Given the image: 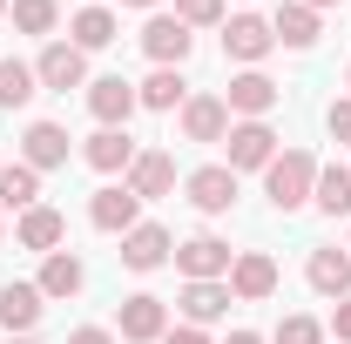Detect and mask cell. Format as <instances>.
Masks as SVG:
<instances>
[{"label": "cell", "instance_id": "obj_1", "mask_svg": "<svg viewBox=\"0 0 351 344\" xmlns=\"http://www.w3.org/2000/svg\"><path fill=\"white\" fill-rule=\"evenodd\" d=\"M311 189H317V156L311 149H277V162L263 169V196H270V210H304Z\"/></svg>", "mask_w": 351, "mask_h": 344}, {"label": "cell", "instance_id": "obj_2", "mask_svg": "<svg viewBox=\"0 0 351 344\" xmlns=\"http://www.w3.org/2000/svg\"><path fill=\"white\" fill-rule=\"evenodd\" d=\"M230 263H237V250H230L223 236H210V230H196V236L176 243V270H182L189 284H217V277H230Z\"/></svg>", "mask_w": 351, "mask_h": 344}, {"label": "cell", "instance_id": "obj_3", "mask_svg": "<svg viewBox=\"0 0 351 344\" xmlns=\"http://www.w3.org/2000/svg\"><path fill=\"white\" fill-rule=\"evenodd\" d=\"M115 331H122V344H162L169 338V304L135 291V297L115 304Z\"/></svg>", "mask_w": 351, "mask_h": 344}, {"label": "cell", "instance_id": "obj_4", "mask_svg": "<svg viewBox=\"0 0 351 344\" xmlns=\"http://www.w3.org/2000/svg\"><path fill=\"white\" fill-rule=\"evenodd\" d=\"M277 101H284V88L270 82L263 68H243V75H230V88H223V108H230V115H243V122H263Z\"/></svg>", "mask_w": 351, "mask_h": 344}, {"label": "cell", "instance_id": "obj_5", "mask_svg": "<svg viewBox=\"0 0 351 344\" xmlns=\"http://www.w3.org/2000/svg\"><path fill=\"white\" fill-rule=\"evenodd\" d=\"M88 223H95V230H108V236H129L135 223H142V196H135L129 182H108V189H95V196H88Z\"/></svg>", "mask_w": 351, "mask_h": 344}, {"label": "cell", "instance_id": "obj_6", "mask_svg": "<svg viewBox=\"0 0 351 344\" xmlns=\"http://www.w3.org/2000/svg\"><path fill=\"white\" fill-rule=\"evenodd\" d=\"M142 54H149L156 68H182V61L196 54V34H189L176 14H149V27H142Z\"/></svg>", "mask_w": 351, "mask_h": 344}, {"label": "cell", "instance_id": "obj_7", "mask_svg": "<svg viewBox=\"0 0 351 344\" xmlns=\"http://www.w3.org/2000/svg\"><path fill=\"white\" fill-rule=\"evenodd\" d=\"M223 142H230V169H237V175L277 162V129H270V122H230Z\"/></svg>", "mask_w": 351, "mask_h": 344}, {"label": "cell", "instance_id": "obj_8", "mask_svg": "<svg viewBox=\"0 0 351 344\" xmlns=\"http://www.w3.org/2000/svg\"><path fill=\"white\" fill-rule=\"evenodd\" d=\"M34 75H41V88H54V95H68V88H88V54L75 41H47L41 61H34Z\"/></svg>", "mask_w": 351, "mask_h": 344}, {"label": "cell", "instance_id": "obj_9", "mask_svg": "<svg viewBox=\"0 0 351 344\" xmlns=\"http://www.w3.org/2000/svg\"><path fill=\"white\" fill-rule=\"evenodd\" d=\"M135 108H142V101H135V82H122V75H101V82H88V115H95L101 129H129Z\"/></svg>", "mask_w": 351, "mask_h": 344}, {"label": "cell", "instance_id": "obj_10", "mask_svg": "<svg viewBox=\"0 0 351 344\" xmlns=\"http://www.w3.org/2000/svg\"><path fill=\"white\" fill-rule=\"evenodd\" d=\"M277 47V34H270V21H257V14H230L223 21V54L230 61H243V68H257L263 54Z\"/></svg>", "mask_w": 351, "mask_h": 344}, {"label": "cell", "instance_id": "obj_11", "mask_svg": "<svg viewBox=\"0 0 351 344\" xmlns=\"http://www.w3.org/2000/svg\"><path fill=\"white\" fill-rule=\"evenodd\" d=\"M277 291V263L263 257V250H237V263H230V297L237 304H263Z\"/></svg>", "mask_w": 351, "mask_h": 344}, {"label": "cell", "instance_id": "obj_12", "mask_svg": "<svg viewBox=\"0 0 351 344\" xmlns=\"http://www.w3.org/2000/svg\"><path fill=\"white\" fill-rule=\"evenodd\" d=\"M135 156H142V149L129 142V129H95V135L82 142V162H88L95 175H122Z\"/></svg>", "mask_w": 351, "mask_h": 344}, {"label": "cell", "instance_id": "obj_13", "mask_svg": "<svg viewBox=\"0 0 351 344\" xmlns=\"http://www.w3.org/2000/svg\"><path fill=\"white\" fill-rule=\"evenodd\" d=\"M169 257H176V236L162 223H135L129 236H122V263H129V270H162Z\"/></svg>", "mask_w": 351, "mask_h": 344}, {"label": "cell", "instance_id": "obj_14", "mask_svg": "<svg viewBox=\"0 0 351 344\" xmlns=\"http://www.w3.org/2000/svg\"><path fill=\"white\" fill-rule=\"evenodd\" d=\"M182 189H189V203H196L203 216H223L230 203H237V169H230V162H210V169L189 175Z\"/></svg>", "mask_w": 351, "mask_h": 344}, {"label": "cell", "instance_id": "obj_15", "mask_svg": "<svg viewBox=\"0 0 351 344\" xmlns=\"http://www.w3.org/2000/svg\"><path fill=\"white\" fill-rule=\"evenodd\" d=\"M41 310H47V297L34 284H0V331H7V338H27V331L41 324Z\"/></svg>", "mask_w": 351, "mask_h": 344}, {"label": "cell", "instance_id": "obj_16", "mask_svg": "<svg viewBox=\"0 0 351 344\" xmlns=\"http://www.w3.org/2000/svg\"><path fill=\"white\" fill-rule=\"evenodd\" d=\"M21 162L41 175V169H61L68 162V129L61 122H27V135H21Z\"/></svg>", "mask_w": 351, "mask_h": 344}, {"label": "cell", "instance_id": "obj_17", "mask_svg": "<svg viewBox=\"0 0 351 344\" xmlns=\"http://www.w3.org/2000/svg\"><path fill=\"white\" fill-rule=\"evenodd\" d=\"M182 135H189V142H223V135H230L223 95H189V101H182Z\"/></svg>", "mask_w": 351, "mask_h": 344}, {"label": "cell", "instance_id": "obj_18", "mask_svg": "<svg viewBox=\"0 0 351 344\" xmlns=\"http://www.w3.org/2000/svg\"><path fill=\"white\" fill-rule=\"evenodd\" d=\"M176 304H182V324L203 331V324H217L237 297H230V277H217V284H182V297H176Z\"/></svg>", "mask_w": 351, "mask_h": 344}, {"label": "cell", "instance_id": "obj_19", "mask_svg": "<svg viewBox=\"0 0 351 344\" xmlns=\"http://www.w3.org/2000/svg\"><path fill=\"white\" fill-rule=\"evenodd\" d=\"M82 284H88V270H82V257H75V250H54V257H41V277H34V291H41L47 304L75 297Z\"/></svg>", "mask_w": 351, "mask_h": 344}, {"label": "cell", "instance_id": "obj_20", "mask_svg": "<svg viewBox=\"0 0 351 344\" xmlns=\"http://www.w3.org/2000/svg\"><path fill=\"white\" fill-rule=\"evenodd\" d=\"M14 236H21V250H41V257H54V250H61V236H68V216L47 210V203H34V210L21 216V230H14Z\"/></svg>", "mask_w": 351, "mask_h": 344}, {"label": "cell", "instance_id": "obj_21", "mask_svg": "<svg viewBox=\"0 0 351 344\" xmlns=\"http://www.w3.org/2000/svg\"><path fill=\"white\" fill-rule=\"evenodd\" d=\"M129 189L142 196V203H156V196H169V189H176V162L162 156V149H142V156L129 162Z\"/></svg>", "mask_w": 351, "mask_h": 344}, {"label": "cell", "instance_id": "obj_22", "mask_svg": "<svg viewBox=\"0 0 351 344\" xmlns=\"http://www.w3.org/2000/svg\"><path fill=\"white\" fill-rule=\"evenodd\" d=\"M304 277L317 297H351V250H311Z\"/></svg>", "mask_w": 351, "mask_h": 344}, {"label": "cell", "instance_id": "obj_23", "mask_svg": "<svg viewBox=\"0 0 351 344\" xmlns=\"http://www.w3.org/2000/svg\"><path fill=\"white\" fill-rule=\"evenodd\" d=\"M115 34H122V21H115V14H108L101 0H88L82 14L68 21V41L82 47V54H95V47H108V41H115Z\"/></svg>", "mask_w": 351, "mask_h": 344}, {"label": "cell", "instance_id": "obj_24", "mask_svg": "<svg viewBox=\"0 0 351 344\" xmlns=\"http://www.w3.org/2000/svg\"><path fill=\"white\" fill-rule=\"evenodd\" d=\"M135 101H142V108H156V115L182 108V101H189V82H182V68H156L149 82L135 88Z\"/></svg>", "mask_w": 351, "mask_h": 344}, {"label": "cell", "instance_id": "obj_25", "mask_svg": "<svg viewBox=\"0 0 351 344\" xmlns=\"http://www.w3.org/2000/svg\"><path fill=\"white\" fill-rule=\"evenodd\" d=\"M41 203V175L27 169V162H0V210H34Z\"/></svg>", "mask_w": 351, "mask_h": 344}, {"label": "cell", "instance_id": "obj_26", "mask_svg": "<svg viewBox=\"0 0 351 344\" xmlns=\"http://www.w3.org/2000/svg\"><path fill=\"white\" fill-rule=\"evenodd\" d=\"M270 34H277V47H311L317 41V14H311L304 0H284L277 21H270Z\"/></svg>", "mask_w": 351, "mask_h": 344}, {"label": "cell", "instance_id": "obj_27", "mask_svg": "<svg viewBox=\"0 0 351 344\" xmlns=\"http://www.w3.org/2000/svg\"><path fill=\"white\" fill-rule=\"evenodd\" d=\"M41 95V75L27 68V61H14V54H0V108H27Z\"/></svg>", "mask_w": 351, "mask_h": 344}, {"label": "cell", "instance_id": "obj_28", "mask_svg": "<svg viewBox=\"0 0 351 344\" xmlns=\"http://www.w3.org/2000/svg\"><path fill=\"white\" fill-rule=\"evenodd\" d=\"M311 203H317L324 216H351V169H338V162H331V169H317Z\"/></svg>", "mask_w": 351, "mask_h": 344}, {"label": "cell", "instance_id": "obj_29", "mask_svg": "<svg viewBox=\"0 0 351 344\" xmlns=\"http://www.w3.org/2000/svg\"><path fill=\"white\" fill-rule=\"evenodd\" d=\"M7 14H14L21 34H54V27H61V7H54V0H14Z\"/></svg>", "mask_w": 351, "mask_h": 344}, {"label": "cell", "instance_id": "obj_30", "mask_svg": "<svg viewBox=\"0 0 351 344\" xmlns=\"http://www.w3.org/2000/svg\"><path fill=\"white\" fill-rule=\"evenodd\" d=\"M176 21L196 34V27H223V0H176Z\"/></svg>", "mask_w": 351, "mask_h": 344}, {"label": "cell", "instance_id": "obj_31", "mask_svg": "<svg viewBox=\"0 0 351 344\" xmlns=\"http://www.w3.org/2000/svg\"><path fill=\"white\" fill-rule=\"evenodd\" d=\"M270 344H324V324H317V317H284Z\"/></svg>", "mask_w": 351, "mask_h": 344}, {"label": "cell", "instance_id": "obj_32", "mask_svg": "<svg viewBox=\"0 0 351 344\" xmlns=\"http://www.w3.org/2000/svg\"><path fill=\"white\" fill-rule=\"evenodd\" d=\"M324 129H331V142H345V149H351V95H345V101H331Z\"/></svg>", "mask_w": 351, "mask_h": 344}, {"label": "cell", "instance_id": "obj_33", "mask_svg": "<svg viewBox=\"0 0 351 344\" xmlns=\"http://www.w3.org/2000/svg\"><path fill=\"white\" fill-rule=\"evenodd\" d=\"M331 331H338V344H351V297L331 304Z\"/></svg>", "mask_w": 351, "mask_h": 344}, {"label": "cell", "instance_id": "obj_34", "mask_svg": "<svg viewBox=\"0 0 351 344\" xmlns=\"http://www.w3.org/2000/svg\"><path fill=\"white\" fill-rule=\"evenodd\" d=\"M68 344H115V331H101V324H82V331H68Z\"/></svg>", "mask_w": 351, "mask_h": 344}, {"label": "cell", "instance_id": "obj_35", "mask_svg": "<svg viewBox=\"0 0 351 344\" xmlns=\"http://www.w3.org/2000/svg\"><path fill=\"white\" fill-rule=\"evenodd\" d=\"M162 344H210V338H203L196 324H176V331H169V338H162Z\"/></svg>", "mask_w": 351, "mask_h": 344}, {"label": "cell", "instance_id": "obj_36", "mask_svg": "<svg viewBox=\"0 0 351 344\" xmlns=\"http://www.w3.org/2000/svg\"><path fill=\"white\" fill-rule=\"evenodd\" d=\"M223 344H263V338H257V331H230Z\"/></svg>", "mask_w": 351, "mask_h": 344}, {"label": "cell", "instance_id": "obj_37", "mask_svg": "<svg viewBox=\"0 0 351 344\" xmlns=\"http://www.w3.org/2000/svg\"><path fill=\"white\" fill-rule=\"evenodd\" d=\"M304 7H311V14H324V7H345V0H304Z\"/></svg>", "mask_w": 351, "mask_h": 344}, {"label": "cell", "instance_id": "obj_38", "mask_svg": "<svg viewBox=\"0 0 351 344\" xmlns=\"http://www.w3.org/2000/svg\"><path fill=\"white\" fill-rule=\"evenodd\" d=\"M129 7H162V0H129Z\"/></svg>", "mask_w": 351, "mask_h": 344}, {"label": "cell", "instance_id": "obj_39", "mask_svg": "<svg viewBox=\"0 0 351 344\" xmlns=\"http://www.w3.org/2000/svg\"><path fill=\"white\" fill-rule=\"evenodd\" d=\"M7 344H34V338H7Z\"/></svg>", "mask_w": 351, "mask_h": 344}, {"label": "cell", "instance_id": "obj_40", "mask_svg": "<svg viewBox=\"0 0 351 344\" xmlns=\"http://www.w3.org/2000/svg\"><path fill=\"white\" fill-rule=\"evenodd\" d=\"M7 7H14V0H0V14H7Z\"/></svg>", "mask_w": 351, "mask_h": 344}, {"label": "cell", "instance_id": "obj_41", "mask_svg": "<svg viewBox=\"0 0 351 344\" xmlns=\"http://www.w3.org/2000/svg\"><path fill=\"white\" fill-rule=\"evenodd\" d=\"M345 88H351V68H345Z\"/></svg>", "mask_w": 351, "mask_h": 344}, {"label": "cell", "instance_id": "obj_42", "mask_svg": "<svg viewBox=\"0 0 351 344\" xmlns=\"http://www.w3.org/2000/svg\"><path fill=\"white\" fill-rule=\"evenodd\" d=\"M0 236H7V223H0Z\"/></svg>", "mask_w": 351, "mask_h": 344}, {"label": "cell", "instance_id": "obj_43", "mask_svg": "<svg viewBox=\"0 0 351 344\" xmlns=\"http://www.w3.org/2000/svg\"><path fill=\"white\" fill-rule=\"evenodd\" d=\"M345 250H351V236H345Z\"/></svg>", "mask_w": 351, "mask_h": 344}]
</instances>
